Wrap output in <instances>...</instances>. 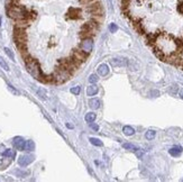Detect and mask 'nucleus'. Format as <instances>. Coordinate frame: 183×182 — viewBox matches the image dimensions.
<instances>
[{
    "label": "nucleus",
    "mask_w": 183,
    "mask_h": 182,
    "mask_svg": "<svg viewBox=\"0 0 183 182\" xmlns=\"http://www.w3.org/2000/svg\"><path fill=\"white\" fill-rule=\"evenodd\" d=\"M25 61V64H26V69L28 71V73L35 78L36 80H38L42 82V79H43V72L40 70V65H39L38 61L36 59H33L30 55H28L26 59H24Z\"/></svg>",
    "instance_id": "f257e3e1"
},
{
    "label": "nucleus",
    "mask_w": 183,
    "mask_h": 182,
    "mask_svg": "<svg viewBox=\"0 0 183 182\" xmlns=\"http://www.w3.org/2000/svg\"><path fill=\"white\" fill-rule=\"evenodd\" d=\"M7 13L8 16L13 19V20H22V19H27L28 20V13L29 10L25 8L24 6L20 5H11L7 7Z\"/></svg>",
    "instance_id": "f03ea898"
},
{
    "label": "nucleus",
    "mask_w": 183,
    "mask_h": 182,
    "mask_svg": "<svg viewBox=\"0 0 183 182\" xmlns=\"http://www.w3.org/2000/svg\"><path fill=\"white\" fill-rule=\"evenodd\" d=\"M71 77H72V74L70 72H67L66 70L56 67L54 73H53V82L56 84H61V83L66 82Z\"/></svg>",
    "instance_id": "7ed1b4c3"
},
{
    "label": "nucleus",
    "mask_w": 183,
    "mask_h": 182,
    "mask_svg": "<svg viewBox=\"0 0 183 182\" xmlns=\"http://www.w3.org/2000/svg\"><path fill=\"white\" fill-rule=\"evenodd\" d=\"M88 55H89V54L82 52V51L79 49V50H73V51H72V54H71V57H70V59H71L72 63L75 65L77 67H79L82 63H84V62L87 61Z\"/></svg>",
    "instance_id": "20e7f679"
},
{
    "label": "nucleus",
    "mask_w": 183,
    "mask_h": 182,
    "mask_svg": "<svg viewBox=\"0 0 183 182\" xmlns=\"http://www.w3.org/2000/svg\"><path fill=\"white\" fill-rule=\"evenodd\" d=\"M79 49L82 51V52L87 53V54H90L93 49V39L91 37H87V38H83L82 42L80 43L79 45Z\"/></svg>",
    "instance_id": "39448f33"
},
{
    "label": "nucleus",
    "mask_w": 183,
    "mask_h": 182,
    "mask_svg": "<svg viewBox=\"0 0 183 182\" xmlns=\"http://www.w3.org/2000/svg\"><path fill=\"white\" fill-rule=\"evenodd\" d=\"M110 64L114 67H125V66H128L129 61L127 59H112L110 60Z\"/></svg>",
    "instance_id": "423d86ee"
},
{
    "label": "nucleus",
    "mask_w": 183,
    "mask_h": 182,
    "mask_svg": "<svg viewBox=\"0 0 183 182\" xmlns=\"http://www.w3.org/2000/svg\"><path fill=\"white\" fill-rule=\"evenodd\" d=\"M33 161H34V156L33 155H22L18 158V164H19L20 166H27V165H29Z\"/></svg>",
    "instance_id": "0eeeda50"
},
{
    "label": "nucleus",
    "mask_w": 183,
    "mask_h": 182,
    "mask_svg": "<svg viewBox=\"0 0 183 182\" xmlns=\"http://www.w3.org/2000/svg\"><path fill=\"white\" fill-rule=\"evenodd\" d=\"M25 140L23 138V137H15L13 138V146L18 150V151H24V148H25Z\"/></svg>",
    "instance_id": "6e6552de"
},
{
    "label": "nucleus",
    "mask_w": 183,
    "mask_h": 182,
    "mask_svg": "<svg viewBox=\"0 0 183 182\" xmlns=\"http://www.w3.org/2000/svg\"><path fill=\"white\" fill-rule=\"evenodd\" d=\"M81 15V11L79 10L78 8H70L67 11V18L69 19H78Z\"/></svg>",
    "instance_id": "1a4fd4ad"
},
{
    "label": "nucleus",
    "mask_w": 183,
    "mask_h": 182,
    "mask_svg": "<svg viewBox=\"0 0 183 182\" xmlns=\"http://www.w3.org/2000/svg\"><path fill=\"white\" fill-rule=\"evenodd\" d=\"M108 73H109V66L107 64H100L98 66V74L99 75H101V77H106V75H108Z\"/></svg>",
    "instance_id": "9d476101"
},
{
    "label": "nucleus",
    "mask_w": 183,
    "mask_h": 182,
    "mask_svg": "<svg viewBox=\"0 0 183 182\" xmlns=\"http://www.w3.org/2000/svg\"><path fill=\"white\" fill-rule=\"evenodd\" d=\"M182 151H183V150H182V147H181V146H173L172 148H170V150H169V153H170V155L176 157V156L181 155Z\"/></svg>",
    "instance_id": "9b49d317"
},
{
    "label": "nucleus",
    "mask_w": 183,
    "mask_h": 182,
    "mask_svg": "<svg viewBox=\"0 0 183 182\" xmlns=\"http://www.w3.org/2000/svg\"><path fill=\"white\" fill-rule=\"evenodd\" d=\"M98 91H99V88L93 83L90 87H88V89H87V96H96V94L98 93Z\"/></svg>",
    "instance_id": "f8f14e48"
},
{
    "label": "nucleus",
    "mask_w": 183,
    "mask_h": 182,
    "mask_svg": "<svg viewBox=\"0 0 183 182\" xmlns=\"http://www.w3.org/2000/svg\"><path fill=\"white\" fill-rule=\"evenodd\" d=\"M100 104H101V102H100V100L98 98H93V99H91L89 101V106H90L91 109H99Z\"/></svg>",
    "instance_id": "ddd939ff"
},
{
    "label": "nucleus",
    "mask_w": 183,
    "mask_h": 182,
    "mask_svg": "<svg viewBox=\"0 0 183 182\" xmlns=\"http://www.w3.org/2000/svg\"><path fill=\"white\" fill-rule=\"evenodd\" d=\"M35 150V143L33 141H26L25 142V148L24 151H27V152H32Z\"/></svg>",
    "instance_id": "4468645a"
},
{
    "label": "nucleus",
    "mask_w": 183,
    "mask_h": 182,
    "mask_svg": "<svg viewBox=\"0 0 183 182\" xmlns=\"http://www.w3.org/2000/svg\"><path fill=\"white\" fill-rule=\"evenodd\" d=\"M122 131H124V134L127 135V136H131V135L135 134V129H134L133 127H131V126H125V127L122 128Z\"/></svg>",
    "instance_id": "2eb2a0df"
},
{
    "label": "nucleus",
    "mask_w": 183,
    "mask_h": 182,
    "mask_svg": "<svg viewBox=\"0 0 183 182\" xmlns=\"http://www.w3.org/2000/svg\"><path fill=\"white\" fill-rule=\"evenodd\" d=\"M84 119H85V121L87 123H93L94 120H96V114L94 113H88L87 115H85V117H84Z\"/></svg>",
    "instance_id": "dca6fc26"
},
{
    "label": "nucleus",
    "mask_w": 183,
    "mask_h": 182,
    "mask_svg": "<svg viewBox=\"0 0 183 182\" xmlns=\"http://www.w3.org/2000/svg\"><path fill=\"white\" fill-rule=\"evenodd\" d=\"M156 136V131L153 129H149L146 131V134H145V137H146V140H148V141H151V140H153L154 137Z\"/></svg>",
    "instance_id": "f3484780"
},
{
    "label": "nucleus",
    "mask_w": 183,
    "mask_h": 182,
    "mask_svg": "<svg viewBox=\"0 0 183 182\" xmlns=\"http://www.w3.org/2000/svg\"><path fill=\"white\" fill-rule=\"evenodd\" d=\"M122 147L125 148V150H128V151H133V152H135L136 150H137V147L134 145V144L131 143H125L122 144Z\"/></svg>",
    "instance_id": "a211bd4d"
},
{
    "label": "nucleus",
    "mask_w": 183,
    "mask_h": 182,
    "mask_svg": "<svg viewBox=\"0 0 183 182\" xmlns=\"http://www.w3.org/2000/svg\"><path fill=\"white\" fill-rule=\"evenodd\" d=\"M90 143L92 144V145H94V146H102L104 144H102V142L99 140V138H96V137H90Z\"/></svg>",
    "instance_id": "6ab92c4d"
},
{
    "label": "nucleus",
    "mask_w": 183,
    "mask_h": 182,
    "mask_svg": "<svg viewBox=\"0 0 183 182\" xmlns=\"http://www.w3.org/2000/svg\"><path fill=\"white\" fill-rule=\"evenodd\" d=\"M15 174H16L17 177H19V178H25V177H27V175L29 174V172L23 171V170H16V171H15Z\"/></svg>",
    "instance_id": "aec40b11"
},
{
    "label": "nucleus",
    "mask_w": 183,
    "mask_h": 182,
    "mask_svg": "<svg viewBox=\"0 0 183 182\" xmlns=\"http://www.w3.org/2000/svg\"><path fill=\"white\" fill-rule=\"evenodd\" d=\"M70 92H71L72 94H75V96H78L79 93L81 92V88H80L79 86H75V87H72V88L70 89Z\"/></svg>",
    "instance_id": "412c9836"
},
{
    "label": "nucleus",
    "mask_w": 183,
    "mask_h": 182,
    "mask_svg": "<svg viewBox=\"0 0 183 182\" xmlns=\"http://www.w3.org/2000/svg\"><path fill=\"white\" fill-rule=\"evenodd\" d=\"M2 155L5 156V157H13L15 156V152H13V150H6L2 153Z\"/></svg>",
    "instance_id": "4be33fe9"
},
{
    "label": "nucleus",
    "mask_w": 183,
    "mask_h": 182,
    "mask_svg": "<svg viewBox=\"0 0 183 182\" xmlns=\"http://www.w3.org/2000/svg\"><path fill=\"white\" fill-rule=\"evenodd\" d=\"M0 66L3 69V70H6V71H9V66H8V64L5 62V60L0 56Z\"/></svg>",
    "instance_id": "5701e85b"
},
{
    "label": "nucleus",
    "mask_w": 183,
    "mask_h": 182,
    "mask_svg": "<svg viewBox=\"0 0 183 182\" xmlns=\"http://www.w3.org/2000/svg\"><path fill=\"white\" fill-rule=\"evenodd\" d=\"M98 80H99V78H98V75L97 74H91L90 77H89V82L90 83H97L98 82Z\"/></svg>",
    "instance_id": "b1692460"
},
{
    "label": "nucleus",
    "mask_w": 183,
    "mask_h": 182,
    "mask_svg": "<svg viewBox=\"0 0 183 182\" xmlns=\"http://www.w3.org/2000/svg\"><path fill=\"white\" fill-rule=\"evenodd\" d=\"M109 30H110V33H116L118 30V26L116 24H110L109 25Z\"/></svg>",
    "instance_id": "393cba45"
},
{
    "label": "nucleus",
    "mask_w": 183,
    "mask_h": 182,
    "mask_svg": "<svg viewBox=\"0 0 183 182\" xmlns=\"http://www.w3.org/2000/svg\"><path fill=\"white\" fill-rule=\"evenodd\" d=\"M37 94H38L40 98L46 99V92H45V90H43V89H38V90H37Z\"/></svg>",
    "instance_id": "a878e982"
},
{
    "label": "nucleus",
    "mask_w": 183,
    "mask_h": 182,
    "mask_svg": "<svg viewBox=\"0 0 183 182\" xmlns=\"http://www.w3.org/2000/svg\"><path fill=\"white\" fill-rule=\"evenodd\" d=\"M5 52H6V54H7V55H8V56H9V57H10V59L13 60V61H15V56H13V53L11 52V51H10L9 49L5 47Z\"/></svg>",
    "instance_id": "bb28decb"
},
{
    "label": "nucleus",
    "mask_w": 183,
    "mask_h": 182,
    "mask_svg": "<svg viewBox=\"0 0 183 182\" xmlns=\"http://www.w3.org/2000/svg\"><path fill=\"white\" fill-rule=\"evenodd\" d=\"M8 89H9V90H10V91H11V92H13V94H17V96L19 94V92H18V91L16 90V89L13 88V86H11V84H8Z\"/></svg>",
    "instance_id": "cd10ccee"
},
{
    "label": "nucleus",
    "mask_w": 183,
    "mask_h": 182,
    "mask_svg": "<svg viewBox=\"0 0 183 182\" xmlns=\"http://www.w3.org/2000/svg\"><path fill=\"white\" fill-rule=\"evenodd\" d=\"M135 153H136V155L138 156L139 158L143 156V154H144V151H142V150H139V148H137L136 151H135Z\"/></svg>",
    "instance_id": "c85d7f7f"
},
{
    "label": "nucleus",
    "mask_w": 183,
    "mask_h": 182,
    "mask_svg": "<svg viewBox=\"0 0 183 182\" xmlns=\"http://www.w3.org/2000/svg\"><path fill=\"white\" fill-rule=\"evenodd\" d=\"M170 92H171V93H172V94H176V92H178V87H175V86H173V87H171Z\"/></svg>",
    "instance_id": "c756f323"
},
{
    "label": "nucleus",
    "mask_w": 183,
    "mask_h": 182,
    "mask_svg": "<svg viewBox=\"0 0 183 182\" xmlns=\"http://www.w3.org/2000/svg\"><path fill=\"white\" fill-rule=\"evenodd\" d=\"M91 128L93 130H98L99 129V126H98V125H94V124H92L91 123Z\"/></svg>",
    "instance_id": "7c9ffc66"
},
{
    "label": "nucleus",
    "mask_w": 183,
    "mask_h": 182,
    "mask_svg": "<svg viewBox=\"0 0 183 182\" xmlns=\"http://www.w3.org/2000/svg\"><path fill=\"white\" fill-rule=\"evenodd\" d=\"M179 96H180V98H181V99H183V89H181V90H180V92H179Z\"/></svg>",
    "instance_id": "2f4dec72"
},
{
    "label": "nucleus",
    "mask_w": 183,
    "mask_h": 182,
    "mask_svg": "<svg viewBox=\"0 0 183 182\" xmlns=\"http://www.w3.org/2000/svg\"><path fill=\"white\" fill-rule=\"evenodd\" d=\"M66 127H67V128H73V125H71V124H66Z\"/></svg>",
    "instance_id": "473e14b6"
}]
</instances>
